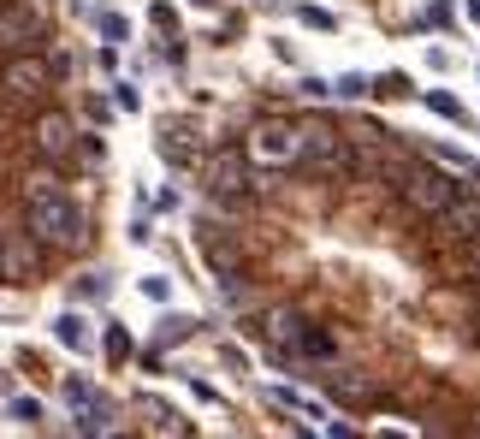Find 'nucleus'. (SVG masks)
<instances>
[{
    "instance_id": "nucleus-10",
    "label": "nucleus",
    "mask_w": 480,
    "mask_h": 439,
    "mask_svg": "<svg viewBox=\"0 0 480 439\" xmlns=\"http://www.w3.org/2000/svg\"><path fill=\"white\" fill-rule=\"evenodd\" d=\"M202 185H208V196H220V202H238L243 190H250V173H243V155H214V161L202 166Z\"/></svg>"
},
{
    "instance_id": "nucleus-1",
    "label": "nucleus",
    "mask_w": 480,
    "mask_h": 439,
    "mask_svg": "<svg viewBox=\"0 0 480 439\" xmlns=\"http://www.w3.org/2000/svg\"><path fill=\"white\" fill-rule=\"evenodd\" d=\"M24 232L42 244V250H77V244H83V208H77L65 190L30 196L24 202Z\"/></svg>"
},
{
    "instance_id": "nucleus-4",
    "label": "nucleus",
    "mask_w": 480,
    "mask_h": 439,
    "mask_svg": "<svg viewBox=\"0 0 480 439\" xmlns=\"http://www.w3.org/2000/svg\"><path fill=\"white\" fill-rule=\"evenodd\" d=\"M54 89V60L42 54H6L0 60V107H42Z\"/></svg>"
},
{
    "instance_id": "nucleus-14",
    "label": "nucleus",
    "mask_w": 480,
    "mask_h": 439,
    "mask_svg": "<svg viewBox=\"0 0 480 439\" xmlns=\"http://www.w3.org/2000/svg\"><path fill=\"white\" fill-rule=\"evenodd\" d=\"M107 356H113V363H125V356H131V333H125V326L107 333Z\"/></svg>"
},
{
    "instance_id": "nucleus-18",
    "label": "nucleus",
    "mask_w": 480,
    "mask_h": 439,
    "mask_svg": "<svg viewBox=\"0 0 480 439\" xmlns=\"http://www.w3.org/2000/svg\"><path fill=\"white\" fill-rule=\"evenodd\" d=\"M13 415H18V422H36L42 404H36V398H13Z\"/></svg>"
},
{
    "instance_id": "nucleus-7",
    "label": "nucleus",
    "mask_w": 480,
    "mask_h": 439,
    "mask_svg": "<svg viewBox=\"0 0 480 439\" xmlns=\"http://www.w3.org/2000/svg\"><path fill=\"white\" fill-rule=\"evenodd\" d=\"M42 36H48V18L30 0H6L0 6V54H36Z\"/></svg>"
},
{
    "instance_id": "nucleus-8",
    "label": "nucleus",
    "mask_w": 480,
    "mask_h": 439,
    "mask_svg": "<svg viewBox=\"0 0 480 439\" xmlns=\"http://www.w3.org/2000/svg\"><path fill=\"white\" fill-rule=\"evenodd\" d=\"M273 351H303V339H309V314L303 309H291V303H273V309L261 314V326H255Z\"/></svg>"
},
{
    "instance_id": "nucleus-17",
    "label": "nucleus",
    "mask_w": 480,
    "mask_h": 439,
    "mask_svg": "<svg viewBox=\"0 0 480 439\" xmlns=\"http://www.w3.org/2000/svg\"><path fill=\"white\" fill-rule=\"evenodd\" d=\"M463 267L480 279V232H475V238H463Z\"/></svg>"
},
{
    "instance_id": "nucleus-20",
    "label": "nucleus",
    "mask_w": 480,
    "mask_h": 439,
    "mask_svg": "<svg viewBox=\"0 0 480 439\" xmlns=\"http://www.w3.org/2000/svg\"><path fill=\"white\" fill-rule=\"evenodd\" d=\"M475 339H480V314H475Z\"/></svg>"
},
{
    "instance_id": "nucleus-13",
    "label": "nucleus",
    "mask_w": 480,
    "mask_h": 439,
    "mask_svg": "<svg viewBox=\"0 0 480 439\" xmlns=\"http://www.w3.org/2000/svg\"><path fill=\"white\" fill-rule=\"evenodd\" d=\"M65 398H72V410L102 415V392H95V386H83V380H72V386H65Z\"/></svg>"
},
{
    "instance_id": "nucleus-12",
    "label": "nucleus",
    "mask_w": 480,
    "mask_h": 439,
    "mask_svg": "<svg viewBox=\"0 0 480 439\" xmlns=\"http://www.w3.org/2000/svg\"><path fill=\"white\" fill-rule=\"evenodd\" d=\"M54 333H60V344H72V351H83V344H89L83 314H60V321H54Z\"/></svg>"
},
{
    "instance_id": "nucleus-9",
    "label": "nucleus",
    "mask_w": 480,
    "mask_h": 439,
    "mask_svg": "<svg viewBox=\"0 0 480 439\" xmlns=\"http://www.w3.org/2000/svg\"><path fill=\"white\" fill-rule=\"evenodd\" d=\"M42 267V244L30 232H0V274L6 279H36Z\"/></svg>"
},
{
    "instance_id": "nucleus-15",
    "label": "nucleus",
    "mask_w": 480,
    "mask_h": 439,
    "mask_svg": "<svg viewBox=\"0 0 480 439\" xmlns=\"http://www.w3.org/2000/svg\"><path fill=\"white\" fill-rule=\"evenodd\" d=\"M190 326H196V321H184V314H172V321L161 326V344H178V339H190Z\"/></svg>"
},
{
    "instance_id": "nucleus-5",
    "label": "nucleus",
    "mask_w": 480,
    "mask_h": 439,
    "mask_svg": "<svg viewBox=\"0 0 480 439\" xmlns=\"http://www.w3.org/2000/svg\"><path fill=\"white\" fill-rule=\"evenodd\" d=\"M297 131H303L297 166H309V173H320V178H344V173H350V143H344L338 125H327V119H309V125H297Z\"/></svg>"
},
{
    "instance_id": "nucleus-19",
    "label": "nucleus",
    "mask_w": 480,
    "mask_h": 439,
    "mask_svg": "<svg viewBox=\"0 0 480 439\" xmlns=\"http://www.w3.org/2000/svg\"><path fill=\"white\" fill-rule=\"evenodd\" d=\"M468 439H480V410H475V422H468Z\"/></svg>"
},
{
    "instance_id": "nucleus-11",
    "label": "nucleus",
    "mask_w": 480,
    "mask_h": 439,
    "mask_svg": "<svg viewBox=\"0 0 480 439\" xmlns=\"http://www.w3.org/2000/svg\"><path fill=\"white\" fill-rule=\"evenodd\" d=\"M202 262L214 267L226 285H238V279H243V250H238V238H231V232L202 226Z\"/></svg>"
},
{
    "instance_id": "nucleus-2",
    "label": "nucleus",
    "mask_w": 480,
    "mask_h": 439,
    "mask_svg": "<svg viewBox=\"0 0 480 439\" xmlns=\"http://www.w3.org/2000/svg\"><path fill=\"white\" fill-rule=\"evenodd\" d=\"M392 178H397V196L409 202V214H421V220H439L445 208L468 202V190L439 166H392Z\"/></svg>"
},
{
    "instance_id": "nucleus-6",
    "label": "nucleus",
    "mask_w": 480,
    "mask_h": 439,
    "mask_svg": "<svg viewBox=\"0 0 480 439\" xmlns=\"http://www.w3.org/2000/svg\"><path fill=\"white\" fill-rule=\"evenodd\" d=\"M30 149L42 155V166H65L77 155V119L60 114V107H36V119H30Z\"/></svg>"
},
{
    "instance_id": "nucleus-16",
    "label": "nucleus",
    "mask_w": 480,
    "mask_h": 439,
    "mask_svg": "<svg viewBox=\"0 0 480 439\" xmlns=\"http://www.w3.org/2000/svg\"><path fill=\"white\" fill-rule=\"evenodd\" d=\"M427 101H433V114H445V119H456V125H463V107H456V101H451V95H439V89H433V95H427Z\"/></svg>"
},
{
    "instance_id": "nucleus-3",
    "label": "nucleus",
    "mask_w": 480,
    "mask_h": 439,
    "mask_svg": "<svg viewBox=\"0 0 480 439\" xmlns=\"http://www.w3.org/2000/svg\"><path fill=\"white\" fill-rule=\"evenodd\" d=\"M297 149H303V131H297V119H255L250 137H243V166L285 173V166H297Z\"/></svg>"
}]
</instances>
